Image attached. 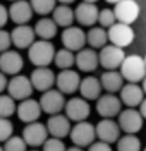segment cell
I'll return each mask as SVG.
<instances>
[{
    "mask_svg": "<svg viewBox=\"0 0 146 151\" xmlns=\"http://www.w3.org/2000/svg\"><path fill=\"white\" fill-rule=\"evenodd\" d=\"M10 1H14V0H10Z\"/></svg>",
    "mask_w": 146,
    "mask_h": 151,
    "instance_id": "681fc988",
    "label": "cell"
},
{
    "mask_svg": "<svg viewBox=\"0 0 146 151\" xmlns=\"http://www.w3.org/2000/svg\"><path fill=\"white\" fill-rule=\"evenodd\" d=\"M106 3H109V4H115V3H118L119 0H105Z\"/></svg>",
    "mask_w": 146,
    "mask_h": 151,
    "instance_id": "f6af8a7d",
    "label": "cell"
},
{
    "mask_svg": "<svg viewBox=\"0 0 146 151\" xmlns=\"http://www.w3.org/2000/svg\"><path fill=\"white\" fill-rule=\"evenodd\" d=\"M6 83H8V78L3 72H0V93L6 88Z\"/></svg>",
    "mask_w": 146,
    "mask_h": 151,
    "instance_id": "60d3db41",
    "label": "cell"
},
{
    "mask_svg": "<svg viewBox=\"0 0 146 151\" xmlns=\"http://www.w3.org/2000/svg\"><path fill=\"white\" fill-rule=\"evenodd\" d=\"M9 17H8V9L3 4H0V28H3L6 24Z\"/></svg>",
    "mask_w": 146,
    "mask_h": 151,
    "instance_id": "ab89813d",
    "label": "cell"
},
{
    "mask_svg": "<svg viewBox=\"0 0 146 151\" xmlns=\"http://www.w3.org/2000/svg\"><path fill=\"white\" fill-rule=\"evenodd\" d=\"M78 91L81 93V97L85 100H96L97 97L101 95V85H100L99 78L88 76V77L81 78L80 86H78Z\"/></svg>",
    "mask_w": 146,
    "mask_h": 151,
    "instance_id": "d4e9b609",
    "label": "cell"
},
{
    "mask_svg": "<svg viewBox=\"0 0 146 151\" xmlns=\"http://www.w3.org/2000/svg\"><path fill=\"white\" fill-rule=\"evenodd\" d=\"M42 151H65V145L60 138L57 137H47L42 143Z\"/></svg>",
    "mask_w": 146,
    "mask_h": 151,
    "instance_id": "d590c367",
    "label": "cell"
},
{
    "mask_svg": "<svg viewBox=\"0 0 146 151\" xmlns=\"http://www.w3.org/2000/svg\"><path fill=\"white\" fill-rule=\"evenodd\" d=\"M47 129V133L51 137H57L63 139L64 137L69 134L70 131V120L67 118L62 113H57V114H51L50 118L47 119L46 124H45Z\"/></svg>",
    "mask_w": 146,
    "mask_h": 151,
    "instance_id": "ffe728a7",
    "label": "cell"
},
{
    "mask_svg": "<svg viewBox=\"0 0 146 151\" xmlns=\"http://www.w3.org/2000/svg\"><path fill=\"white\" fill-rule=\"evenodd\" d=\"M74 65L82 72L90 73L93 72L99 65L97 52L92 47H82L74 54Z\"/></svg>",
    "mask_w": 146,
    "mask_h": 151,
    "instance_id": "603a6c76",
    "label": "cell"
},
{
    "mask_svg": "<svg viewBox=\"0 0 146 151\" xmlns=\"http://www.w3.org/2000/svg\"><path fill=\"white\" fill-rule=\"evenodd\" d=\"M16 100L12 99L9 95L0 93V116L1 118H10L16 113Z\"/></svg>",
    "mask_w": 146,
    "mask_h": 151,
    "instance_id": "d6a6232c",
    "label": "cell"
},
{
    "mask_svg": "<svg viewBox=\"0 0 146 151\" xmlns=\"http://www.w3.org/2000/svg\"><path fill=\"white\" fill-rule=\"evenodd\" d=\"M118 116V126L119 129L123 131L124 133L136 134L142 129L144 126V118L138 113L136 108H127L119 111Z\"/></svg>",
    "mask_w": 146,
    "mask_h": 151,
    "instance_id": "5b68a950",
    "label": "cell"
},
{
    "mask_svg": "<svg viewBox=\"0 0 146 151\" xmlns=\"http://www.w3.org/2000/svg\"><path fill=\"white\" fill-rule=\"evenodd\" d=\"M40 104L41 111L46 113V114H57V113H62L63 108L65 104L64 95L57 88H49L46 91L42 92L40 100H37Z\"/></svg>",
    "mask_w": 146,
    "mask_h": 151,
    "instance_id": "9c48e42d",
    "label": "cell"
},
{
    "mask_svg": "<svg viewBox=\"0 0 146 151\" xmlns=\"http://www.w3.org/2000/svg\"><path fill=\"white\" fill-rule=\"evenodd\" d=\"M53 63L55 64V67L59 69H68L74 65V52L68 50V49L63 47L60 50H55Z\"/></svg>",
    "mask_w": 146,
    "mask_h": 151,
    "instance_id": "f546056e",
    "label": "cell"
},
{
    "mask_svg": "<svg viewBox=\"0 0 146 151\" xmlns=\"http://www.w3.org/2000/svg\"><path fill=\"white\" fill-rule=\"evenodd\" d=\"M108 41H110L111 45H115L118 47L124 49L129 46L134 40V31L131 27V24L115 22L110 27L106 28Z\"/></svg>",
    "mask_w": 146,
    "mask_h": 151,
    "instance_id": "3957f363",
    "label": "cell"
},
{
    "mask_svg": "<svg viewBox=\"0 0 146 151\" xmlns=\"http://www.w3.org/2000/svg\"><path fill=\"white\" fill-rule=\"evenodd\" d=\"M65 151H85V150L78 146H72V147H69V149H65Z\"/></svg>",
    "mask_w": 146,
    "mask_h": 151,
    "instance_id": "7bdbcfd3",
    "label": "cell"
},
{
    "mask_svg": "<svg viewBox=\"0 0 146 151\" xmlns=\"http://www.w3.org/2000/svg\"><path fill=\"white\" fill-rule=\"evenodd\" d=\"M74 12V19L83 27H91L97 23V14H99V8L95 5V3H80Z\"/></svg>",
    "mask_w": 146,
    "mask_h": 151,
    "instance_id": "44dd1931",
    "label": "cell"
},
{
    "mask_svg": "<svg viewBox=\"0 0 146 151\" xmlns=\"http://www.w3.org/2000/svg\"><path fill=\"white\" fill-rule=\"evenodd\" d=\"M60 41L63 44V47L73 52L78 51L86 45V32L77 26H68V27L63 28Z\"/></svg>",
    "mask_w": 146,
    "mask_h": 151,
    "instance_id": "4fadbf2b",
    "label": "cell"
},
{
    "mask_svg": "<svg viewBox=\"0 0 146 151\" xmlns=\"http://www.w3.org/2000/svg\"><path fill=\"white\" fill-rule=\"evenodd\" d=\"M12 46V41H10V33L6 29L0 28V52L8 50Z\"/></svg>",
    "mask_w": 146,
    "mask_h": 151,
    "instance_id": "74e56055",
    "label": "cell"
},
{
    "mask_svg": "<svg viewBox=\"0 0 146 151\" xmlns=\"http://www.w3.org/2000/svg\"><path fill=\"white\" fill-rule=\"evenodd\" d=\"M3 150L4 151H27V145L23 141V138L19 136H10L6 138L3 145Z\"/></svg>",
    "mask_w": 146,
    "mask_h": 151,
    "instance_id": "836d02e7",
    "label": "cell"
},
{
    "mask_svg": "<svg viewBox=\"0 0 146 151\" xmlns=\"http://www.w3.org/2000/svg\"><path fill=\"white\" fill-rule=\"evenodd\" d=\"M29 151H39V150H29Z\"/></svg>",
    "mask_w": 146,
    "mask_h": 151,
    "instance_id": "c3c4849f",
    "label": "cell"
},
{
    "mask_svg": "<svg viewBox=\"0 0 146 151\" xmlns=\"http://www.w3.org/2000/svg\"><path fill=\"white\" fill-rule=\"evenodd\" d=\"M16 113H17L18 119L27 124V123L39 120L42 111H41L39 101L33 100L31 97H27L24 100H21V103L17 105Z\"/></svg>",
    "mask_w": 146,
    "mask_h": 151,
    "instance_id": "d6986e66",
    "label": "cell"
},
{
    "mask_svg": "<svg viewBox=\"0 0 146 151\" xmlns=\"http://www.w3.org/2000/svg\"><path fill=\"white\" fill-rule=\"evenodd\" d=\"M82 1H86V3H96L97 0H82Z\"/></svg>",
    "mask_w": 146,
    "mask_h": 151,
    "instance_id": "bcb514c9",
    "label": "cell"
},
{
    "mask_svg": "<svg viewBox=\"0 0 146 151\" xmlns=\"http://www.w3.org/2000/svg\"><path fill=\"white\" fill-rule=\"evenodd\" d=\"M63 110H64V115L70 122L76 123L87 119L91 113V108L88 101L83 97H72L65 101Z\"/></svg>",
    "mask_w": 146,
    "mask_h": 151,
    "instance_id": "ba28073f",
    "label": "cell"
},
{
    "mask_svg": "<svg viewBox=\"0 0 146 151\" xmlns=\"http://www.w3.org/2000/svg\"><path fill=\"white\" fill-rule=\"evenodd\" d=\"M0 151H4V150H3V146H0Z\"/></svg>",
    "mask_w": 146,
    "mask_h": 151,
    "instance_id": "7dc6e473",
    "label": "cell"
},
{
    "mask_svg": "<svg viewBox=\"0 0 146 151\" xmlns=\"http://www.w3.org/2000/svg\"><path fill=\"white\" fill-rule=\"evenodd\" d=\"M29 81L33 90L37 91H46L49 88H53L55 85V73L49 67H36L31 72Z\"/></svg>",
    "mask_w": 146,
    "mask_h": 151,
    "instance_id": "2e32d148",
    "label": "cell"
},
{
    "mask_svg": "<svg viewBox=\"0 0 146 151\" xmlns=\"http://www.w3.org/2000/svg\"><path fill=\"white\" fill-rule=\"evenodd\" d=\"M114 16L117 22L132 24L138 19L140 5L136 0H119L114 4Z\"/></svg>",
    "mask_w": 146,
    "mask_h": 151,
    "instance_id": "30bf717a",
    "label": "cell"
},
{
    "mask_svg": "<svg viewBox=\"0 0 146 151\" xmlns=\"http://www.w3.org/2000/svg\"><path fill=\"white\" fill-rule=\"evenodd\" d=\"M119 73L123 80L132 83H141L146 74L145 59L138 54L126 55L119 65Z\"/></svg>",
    "mask_w": 146,
    "mask_h": 151,
    "instance_id": "6da1fadb",
    "label": "cell"
},
{
    "mask_svg": "<svg viewBox=\"0 0 146 151\" xmlns=\"http://www.w3.org/2000/svg\"><path fill=\"white\" fill-rule=\"evenodd\" d=\"M32 28L35 32V36L39 37L40 40H51L58 32V26L55 24L53 18L46 16L41 17Z\"/></svg>",
    "mask_w": 146,
    "mask_h": 151,
    "instance_id": "4316f807",
    "label": "cell"
},
{
    "mask_svg": "<svg viewBox=\"0 0 146 151\" xmlns=\"http://www.w3.org/2000/svg\"><path fill=\"white\" fill-rule=\"evenodd\" d=\"M119 136H121V129H119L118 123L113 118H103L95 126V137L99 141L111 145L117 142Z\"/></svg>",
    "mask_w": 146,
    "mask_h": 151,
    "instance_id": "9a60e30c",
    "label": "cell"
},
{
    "mask_svg": "<svg viewBox=\"0 0 146 151\" xmlns=\"http://www.w3.org/2000/svg\"><path fill=\"white\" fill-rule=\"evenodd\" d=\"M99 81H100V85H101V88L105 90L109 93L119 92V90L124 85V80H123L122 74L117 69L105 70L101 74V77L99 78Z\"/></svg>",
    "mask_w": 146,
    "mask_h": 151,
    "instance_id": "484cf974",
    "label": "cell"
},
{
    "mask_svg": "<svg viewBox=\"0 0 146 151\" xmlns=\"http://www.w3.org/2000/svg\"><path fill=\"white\" fill-rule=\"evenodd\" d=\"M144 99L145 90L142 88V86H140V83L128 82L119 90V100L122 105H126L127 108H137Z\"/></svg>",
    "mask_w": 146,
    "mask_h": 151,
    "instance_id": "ac0fdd59",
    "label": "cell"
},
{
    "mask_svg": "<svg viewBox=\"0 0 146 151\" xmlns=\"http://www.w3.org/2000/svg\"><path fill=\"white\" fill-rule=\"evenodd\" d=\"M87 147H88L87 151H113V149H111V146L109 143L99 141V139L93 141L91 145H88Z\"/></svg>",
    "mask_w": 146,
    "mask_h": 151,
    "instance_id": "f35d334b",
    "label": "cell"
},
{
    "mask_svg": "<svg viewBox=\"0 0 146 151\" xmlns=\"http://www.w3.org/2000/svg\"><path fill=\"white\" fill-rule=\"evenodd\" d=\"M69 137L70 141L73 142L74 146L78 147H87L88 145L95 141V126L92 123L87 122V120H81V122H76L73 127H70L69 131Z\"/></svg>",
    "mask_w": 146,
    "mask_h": 151,
    "instance_id": "277c9868",
    "label": "cell"
},
{
    "mask_svg": "<svg viewBox=\"0 0 146 151\" xmlns=\"http://www.w3.org/2000/svg\"><path fill=\"white\" fill-rule=\"evenodd\" d=\"M28 3L32 8V12L41 17L50 14L57 5V0H28Z\"/></svg>",
    "mask_w": 146,
    "mask_h": 151,
    "instance_id": "1f68e13d",
    "label": "cell"
},
{
    "mask_svg": "<svg viewBox=\"0 0 146 151\" xmlns=\"http://www.w3.org/2000/svg\"><path fill=\"white\" fill-rule=\"evenodd\" d=\"M57 1H59L60 4H67V5H69V4H72V3H74V0H57Z\"/></svg>",
    "mask_w": 146,
    "mask_h": 151,
    "instance_id": "ee69618b",
    "label": "cell"
},
{
    "mask_svg": "<svg viewBox=\"0 0 146 151\" xmlns=\"http://www.w3.org/2000/svg\"><path fill=\"white\" fill-rule=\"evenodd\" d=\"M27 50L29 62L35 67H49L53 63L55 46L50 40H35Z\"/></svg>",
    "mask_w": 146,
    "mask_h": 151,
    "instance_id": "7a4b0ae2",
    "label": "cell"
},
{
    "mask_svg": "<svg viewBox=\"0 0 146 151\" xmlns=\"http://www.w3.org/2000/svg\"><path fill=\"white\" fill-rule=\"evenodd\" d=\"M122 110V103L115 93L106 92L96 99V111L101 118H115Z\"/></svg>",
    "mask_w": 146,
    "mask_h": 151,
    "instance_id": "7c38bea8",
    "label": "cell"
},
{
    "mask_svg": "<svg viewBox=\"0 0 146 151\" xmlns=\"http://www.w3.org/2000/svg\"><path fill=\"white\" fill-rule=\"evenodd\" d=\"M9 33L12 45L17 49H27L36 39L33 28L28 24H17Z\"/></svg>",
    "mask_w": 146,
    "mask_h": 151,
    "instance_id": "cb8c5ba5",
    "label": "cell"
},
{
    "mask_svg": "<svg viewBox=\"0 0 146 151\" xmlns=\"http://www.w3.org/2000/svg\"><path fill=\"white\" fill-rule=\"evenodd\" d=\"M108 42V36H106V29L103 27H93L86 32V44H88L90 47L92 49H101L104 45Z\"/></svg>",
    "mask_w": 146,
    "mask_h": 151,
    "instance_id": "f1b7e54d",
    "label": "cell"
},
{
    "mask_svg": "<svg viewBox=\"0 0 146 151\" xmlns=\"http://www.w3.org/2000/svg\"><path fill=\"white\" fill-rule=\"evenodd\" d=\"M47 137H49V133H47L46 127H45L44 123L39 122V120L27 123L26 127L23 128V132H22L23 141L26 142V145L31 147L41 146Z\"/></svg>",
    "mask_w": 146,
    "mask_h": 151,
    "instance_id": "5bb4252c",
    "label": "cell"
},
{
    "mask_svg": "<svg viewBox=\"0 0 146 151\" xmlns=\"http://www.w3.org/2000/svg\"><path fill=\"white\" fill-rule=\"evenodd\" d=\"M14 126L9 118H1L0 116V142H4L13 134Z\"/></svg>",
    "mask_w": 146,
    "mask_h": 151,
    "instance_id": "8d00e7d4",
    "label": "cell"
},
{
    "mask_svg": "<svg viewBox=\"0 0 146 151\" xmlns=\"http://www.w3.org/2000/svg\"><path fill=\"white\" fill-rule=\"evenodd\" d=\"M81 77L72 68L62 69L58 74H55V86L63 95H72L78 90Z\"/></svg>",
    "mask_w": 146,
    "mask_h": 151,
    "instance_id": "8fae6325",
    "label": "cell"
},
{
    "mask_svg": "<svg viewBox=\"0 0 146 151\" xmlns=\"http://www.w3.org/2000/svg\"><path fill=\"white\" fill-rule=\"evenodd\" d=\"M6 91L8 95L14 100H24L27 97H31L33 92V87L31 85V81L27 76H22V74H16L12 76V78L8 81L6 83Z\"/></svg>",
    "mask_w": 146,
    "mask_h": 151,
    "instance_id": "8992f818",
    "label": "cell"
},
{
    "mask_svg": "<svg viewBox=\"0 0 146 151\" xmlns=\"http://www.w3.org/2000/svg\"><path fill=\"white\" fill-rule=\"evenodd\" d=\"M115 22H117V19H115L113 9L104 8L101 10H99V14H97V23L100 24V27L106 29L108 27H110L111 24H114Z\"/></svg>",
    "mask_w": 146,
    "mask_h": 151,
    "instance_id": "e575fe53",
    "label": "cell"
},
{
    "mask_svg": "<svg viewBox=\"0 0 146 151\" xmlns=\"http://www.w3.org/2000/svg\"><path fill=\"white\" fill-rule=\"evenodd\" d=\"M33 16L28 0H14L8 9V17L16 24H27Z\"/></svg>",
    "mask_w": 146,
    "mask_h": 151,
    "instance_id": "7402d4cb",
    "label": "cell"
},
{
    "mask_svg": "<svg viewBox=\"0 0 146 151\" xmlns=\"http://www.w3.org/2000/svg\"><path fill=\"white\" fill-rule=\"evenodd\" d=\"M23 58L18 51L8 49L0 52V72L5 76H16L23 68Z\"/></svg>",
    "mask_w": 146,
    "mask_h": 151,
    "instance_id": "e0dca14e",
    "label": "cell"
},
{
    "mask_svg": "<svg viewBox=\"0 0 146 151\" xmlns=\"http://www.w3.org/2000/svg\"><path fill=\"white\" fill-rule=\"evenodd\" d=\"M117 151H141V141L136 134L126 133L117 139Z\"/></svg>",
    "mask_w": 146,
    "mask_h": 151,
    "instance_id": "4dcf8cb0",
    "label": "cell"
},
{
    "mask_svg": "<svg viewBox=\"0 0 146 151\" xmlns=\"http://www.w3.org/2000/svg\"><path fill=\"white\" fill-rule=\"evenodd\" d=\"M137 110H138V113L141 114L142 118H145V116H146V100H145V99L142 100L140 104H138Z\"/></svg>",
    "mask_w": 146,
    "mask_h": 151,
    "instance_id": "b9f144b4",
    "label": "cell"
},
{
    "mask_svg": "<svg viewBox=\"0 0 146 151\" xmlns=\"http://www.w3.org/2000/svg\"><path fill=\"white\" fill-rule=\"evenodd\" d=\"M51 18L55 22L58 27H68L72 26L74 22V12L69 5L67 4H60L55 5V8L51 12Z\"/></svg>",
    "mask_w": 146,
    "mask_h": 151,
    "instance_id": "83f0119b",
    "label": "cell"
},
{
    "mask_svg": "<svg viewBox=\"0 0 146 151\" xmlns=\"http://www.w3.org/2000/svg\"><path fill=\"white\" fill-rule=\"evenodd\" d=\"M124 56H126V52L122 47H118L111 44L104 45V46L100 49V51L97 52L99 65H101L105 70L118 69Z\"/></svg>",
    "mask_w": 146,
    "mask_h": 151,
    "instance_id": "52a82bcc",
    "label": "cell"
}]
</instances>
